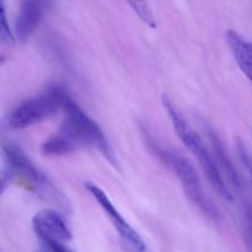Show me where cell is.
<instances>
[{
    "instance_id": "cell-1",
    "label": "cell",
    "mask_w": 252,
    "mask_h": 252,
    "mask_svg": "<svg viewBox=\"0 0 252 252\" xmlns=\"http://www.w3.org/2000/svg\"><path fill=\"white\" fill-rule=\"evenodd\" d=\"M162 105H164L165 110H166L167 115H169L170 120H171L175 133L180 138V140L184 143L185 147H187V149L198 160L199 166L202 167L206 176L208 177L209 182L214 187V189L224 199H226L229 202H233V193L230 192L229 187L226 186L223 175H221L220 170H219L218 165H217L216 159L212 157L209 150L207 149V145L203 142V139L189 125V122L185 120L182 113L177 110L176 106L171 102V100L166 95L162 97Z\"/></svg>"
},
{
    "instance_id": "cell-2",
    "label": "cell",
    "mask_w": 252,
    "mask_h": 252,
    "mask_svg": "<svg viewBox=\"0 0 252 252\" xmlns=\"http://www.w3.org/2000/svg\"><path fill=\"white\" fill-rule=\"evenodd\" d=\"M63 112L64 122L59 132L70 137L79 147L91 145L96 148L111 162L116 164L112 150L100 126L93 118L89 117L69 95L64 100Z\"/></svg>"
},
{
    "instance_id": "cell-3",
    "label": "cell",
    "mask_w": 252,
    "mask_h": 252,
    "mask_svg": "<svg viewBox=\"0 0 252 252\" xmlns=\"http://www.w3.org/2000/svg\"><path fill=\"white\" fill-rule=\"evenodd\" d=\"M66 96L68 94L63 88L51 86L42 95L20 103L9 116V127L12 129H22L53 117L59 111H63Z\"/></svg>"
},
{
    "instance_id": "cell-4",
    "label": "cell",
    "mask_w": 252,
    "mask_h": 252,
    "mask_svg": "<svg viewBox=\"0 0 252 252\" xmlns=\"http://www.w3.org/2000/svg\"><path fill=\"white\" fill-rule=\"evenodd\" d=\"M152 148L154 149L157 157L176 175V177L181 182L185 193L189 196V198L204 214H207L211 218H216V208H214L213 203L209 201V198L204 193L201 180H199L198 175H197L196 170L192 166L191 162L185 159L182 155H179L166 149H161V148L157 147L155 144H153Z\"/></svg>"
},
{
    "instance_id": "cell-5",
    "label": "cell",
    "mask_w": 252,
    "mask_h": 252,
    "mask_svg": "<svg viewBox=\"0 0 252 252\" xmlns=\"http://www.w3.org/2000/svg\"><path fill=\"white\" fill-rule=\"evenodd\" d=\"M4 157L6 161L9 176H19L32 185L34 189L43 194H49L52 197L58 196L56 189L47 180V177L34 166L31 160L22 153L16 145L4 144ZM58 198V197H56Z\"/></svg>"
},
{
    "instance_id": "cell-6",
    "label": "cell",
    "mask_w": 252,
    "mask_h": 252,
    "mask_svg": "<svg viewBox=\"0 0 252 252\" xmlns=\"http://www.w3.org/2000/svg\"><path fill=\"white\" fill-rule=\"evenodd\" d=\"M85 187L86 189L90 192L91 196L95 198V201L100 204L101 208L105 211V213L107 214V217L111 219V221H112L116 230L118 231L121 238L129 245V248L132 249V250L138 252L144 251L145 243L143 241V239L140 238L139 234H138L137 231L125 220V218H123V217L121 216L120 212L116 209V207L113 206V203L111 202V199L108 198L107 194H106L100 187L91 184V182H86Z\"/></svg>"
},
{
    "instance_id": "cell-7",
    "label": "cell",
    "mask_w": 252,
    "mask_h": 252,
    "mask_svg": "<svg viewBox=\"0 0 252 252\" xmlns=\"http://www.w3.org/2000/svg\"><path fill=\"white\" fill-rule=\"evenodd\" d=\"M32 225L37 238H52L56 240H71V231L59 212L53 209H42L32 219Z\"/></svg>"
},
{
    "instance_id": "cell-8",
    "label": "cell",
    "mask_w": 252,
    "mask_h": 252,
    "mask_svg": "<svg viewBox=\"0 0 252 252\" xmlns=\"http://www.w3.org/2000/svg\"><path fill=\"white\" fill-rule=\"evenodd\" d=\"M43 16V0H24L15 21V33L20 41H26L37 30Z\"/></svg>"
},
{
    "instance_id": "cell-9",
    "label": "cell",
    "mask_w": 252,
    "mask_h": 252,
    "mask_svg": "<svg viewBox=\"0 0 252 252\" xmlns=\"http://www.w3.org/2000/svg\"><path fill=\"white\" fill-rule=\"evenodd\" d=\"M226 42L236 64L252 84V43L233 30L226 32Z\"/></svg>"
},
{
    "instance_id": "cell-10",
    "label": "cell",
    "mask_w": 252,
    "mask_h": 252,
    "mask_svg": "<svg viewBox=\"0 0 252 252\" xmlns=\"http://www.w3.org/2000/svg\"><path fill=\"white\" fill-rule=\"evenodd\" d=\"M211 140L212 148H213L214 159H216V162L218 165L219 170H220L221 175H225L228 181L231 184V186L235 187L236 189H240L241 184L240 179H239V175L236 172L235 167H234L233 162L230 161L228 155L224 152V148L221 145L220 140H219V138L214 133H211Z\"/></svg>"
},
{
    "instance_id": "cell-11",
    "label": "cell",
    "mask_w": 252,
    "mask_h": 252,
    "mask_svg": "<svg viewBox=\"0 0 252 252\" xmlns=\"http://www.w3.org/2000/svg\"><path fill=\"white\" fill-rule=\"evenodd\" d=\"M78 148L79 145L70 137L59 132V134L49 138L46 143H43L42 153L46 155H65Z\"/></svg>"
},
{
    "instance_id": "cell-12",
    "label": "cell",
    "mask_w": 252,
    "mask_h": 252,
    "mask_svg": "<svg viewBox=\"0 0 252 252\" xmlns=\"http://www.w3.org/2000/svg\"><path fill=\"white\" fill-rule=\"evenodd\" d=\"M125 1L129 5L130 9L137 14V16L147 26L152 27V29L157 26V20H155L154 14H153V10L150 9L149 4L145 0H125Z\"/></svg>"
},
{
    "instance_id": "cell-13",
    "label": "cell",
    "mask_w": 252,
    "mask_h": 252,
    "mask_svg": "<svg viewBox=\"0 0 252 252\" xmlns=\"http://www.w3.org/2000/svg\"><path fill=\"white\" fill-rule=\"evenodd\" d=\"M41 244L43 245L44 251L47 252H75L73 249L65 245L63 241L56 240L52 238H38Z\"/></svg>"
},
{
    "instance_id": "cell-14",
    "label": "cell",
    "mask_w": 252,
    "mask_h": 252,
    "mask_svg": "<svg viewBox=\"0 0 252 252\" xmlns=\"http://www.w3.org/2000/svg\"><path fill=\"white\" fill-rule=\"evenodd\" d=\"M0 36H1V39L4 42L9 44H14L15 43V37L12 34V32L10 31V26L7 24V19H6V14H5V7L4 5L1 6V26H0Z\"/></svg>"
},
{
    "instance_id": "cell-15",
    "label": "cell",
    "mask_w": 252,
    "mask_h": 252,
    "mask_svg": "<svg viewBox=\"0 0 252 252\" xmlns=\"http://www.w3.org/2000/svg\"><path fill=\"white\" fill-rule=\"evenodd\" d=\"M239 154H240L241 161H243V164L245 165V167L248 169L249 174H250V177L252 180V158L250 157V154L246 152V149L244 148V145H241V144L239 145Z\"/></svg>"
},
{
    "instance_id": "cell-16",
    "label": "cell",
    "mask_w": 252,
    "mask_h": 252,
    "mask_svg": "<svg viewBox=\"0 0 252 252\" xmlns=\"http://www.w3.org/2000/svg\"><path fill=\"white\" fill-rule=\"evenodd\" d=\"M246 219H248L249 239H250V245L252 248V206L248 207V211H246Z\"/></svg>"
},
{
    "instance_id": "cell-17",
    "label": "cell",
    "mask_w": 252,
    "mask_h": 252,
    "mask_svg": "<svg viewBox=\"0 0 252 252\" xmlns=\"http://www.w3.org/2000/svg\"><path fill=\"white\" fill-rule=\"evenodd\" d=\"M42 252H47V251H42Z\"/></svg>"
}]
</instances>
